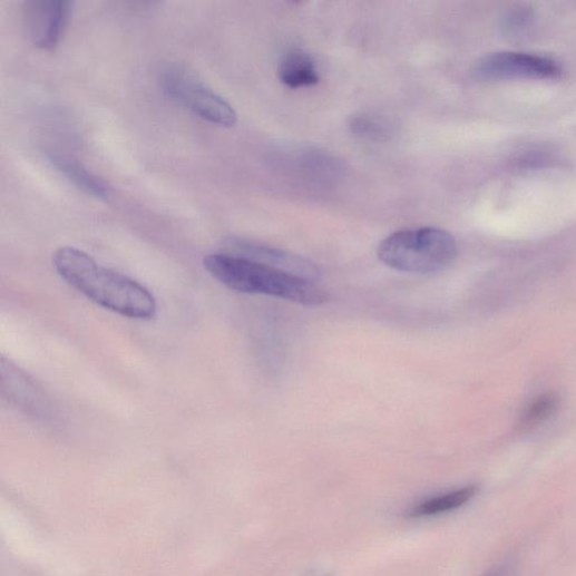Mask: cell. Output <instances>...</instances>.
I'll return each mask as SVG.
<instances>
[{
  "instance_id": "6da1fadb",
  "label": "cell",
  "mask_w": 576,
  "mask_h": 576,
  "mask_svg": "<svg viewBox=\"0 0 576 576\" xmlns=\"http://www.w3.org/2000/svg\"><path fill=\"white\" fill-rule=\"evenodd\" d=\"M53 267L71 287L114 313L137 320H152L157 301L137 281L99 265L87 253L61 247L53 254Z\"/></svg>"
},
{
  "instance_id": "7a4b0ae2",
  "label": "cell",
  "mask_w": 576,
  "mask_h": 576,
  "mask_svg": "<svg viewBox=\"0 0 576 576\" xmlns=\"http://www.w3.org/2000/svg\"><path fill=\"white\" fill-rule=\"evenodd\" d=\"M203 265L217 282L237 292L266 294L307 306L321 305L328 300L326 292L315 283L241 256L212 254L204 258Z\"/></svg>"
},
{
  "instance_id": "3957f363",
  "label": "cell",
  "mask_w": 576,
  "mask_h": 576,
  "mask_svg": "<svg viewBox=\"0 0 576 576\" xmlns=\"http://www.w3.org/2000/svg\"><path fill=\"white\" fill-rule=\"evenodd\" d=\"M379 258L389 267L412 274L436 273L448 267L457 255L455 238L439 227L403 230L384 240Z\"/></svg>"
},
{
  "instance_id": "277c9868",
  "label": "cell",
  "mask_w": 576,
  "mask_h": 576,
  "mask_svg": "<svg viewBox=\"0 0 576 576\" xmlns=\"http://www.w3.org/2000/svg\"><path fill=\"white\" fill-rule=\"evenodd\" d=\"M160 85L168 97L204 121L222 128L236 126L238 115L234 106L188 68L167 65L160 74Z\"/></svg>"
},
{
  "instance_id": "5b68a950",
  "label": "cell",
  "mask_w": 576,
  "mask_h": 576,
  "mask_svg": "<svg viewBox=\"0 0 576 576\" xmlns=\"http://www.w3.org/2000/svg\"><path fill=\"white\" fill-rule=\"evenodd\" d=\"M475 75L482 80H547L562 75V67L551 58L528 52L498 51L478 61Z\"/></svg>"
},
{
  "instance_id": "8992f818",
  "label": "cell",
  "mask_w": 576,
  "mask_h": 576,
  "mask_svg": "<svg viewBox=\"0 0 576 576\" xmlns=\"http://www.w3.org/2000/svg\"><path fill=\"white\" fill-rule=\"evenodd\" d=\"M74 3L67 0H28L23 4L25 29L39 49L52 50L61 41Z\"/></svg>"
},
{
  "instance_id": "52a82bcc",
  "label": "cell",
  "mask_w": 576,
  "mask_h": 576,
  "mask_svg": "<svg viewBox=\"0 0 576 576\" xmlns=\"http://www.w3.org/2000/svg\"><path fill=\"white\" fill-rule=\"evenodd\" d=\"M225 246L227 254L244 257L313 283L321 277V271L314 263L290 252L237 237L226 240Z\"/></svg>"
},
{
  "instance_id": "ba28073f",
  "label": "cell",
  "mask_w": 576,
  "mask_h": 576,
  "mask_svg": "<svg viewBox=\"0 0 576 576\" xmlns=\"http://www.w3.org/2000/svg\"><path fill=\"white\" fill-rule=\"evenodd\" d=\"M479 492L477 486H468L442 495L426 498L406 512L409 519H423L445 515L462 508L469 504Z\"/></svg>"
},
{
  "instance_id": "9c48e42d",
  "label": "cell",
  "mask_w": 576,
  "mask_h": 576,
  "mask_svg": "<svg viewBox=\"0 0 576 576\" xmlns=\"http://www.w3.org/2000/svg\"><path fill=\"white\" fill-rule=\"evenodd\" d=\"M48 159L59 174L80 191L98 199H107L110 197L111 188L107 183L90 173L79 163L56 154L49 155Z\"/></svg>"
},
{
  "instance_id": "30bf717a",
  "label": "cell",
  "mask_w": 576,
  "mask_h": 576,
  "mask_svg": "<svg viewBox=\"0 0 576 576\" xmlns=\"http://www.w3.org/2000/svg\"><path fill=\"white\" fill-rule=\"evenodd\" d=\"M277 75L280 80L290 88L310 87L320 80L315 61L300 49H292L282 57Z\"/></svg>"
},
{
  "instance_id": "8fae6325",
  "label": "cell",
  "mask_w": 576,
  "mask_h": 576,
  "mask_svg": "<svg viewBox=\"0 0 576 576\" xmlns=\"http://www.w3.org/2000/svg\"><path fill=\"white\" fill-rule=\"evenodd\" d=\"M350 129L355 136L371 141H385L392 135L387 123L368 114L357 115L350 121Z\"/></svg>"
},
{
  "instance_id": "7c38bea8",
  "label": "cell",
  "mask_w": 576,
  "mask_h": 576,
  "mask_svg": "<svg viewBox=\"0 0 576 576\" xmlns=\"http://www.w3.org/2000/svg\"><path fill=\"white\" fill-rule=\"evenodd\" d=\"M559 398L555 393H545L535 399L524 411L520 423L525 428L536 427L549 419L557 410Z\"/></svg>"
},
{
  "instance_id": "4fadbf2b",
  "label": "cell",
  "mask_w": 576,
  "mask_h": 576,
  "mask_svg": "<svg viewBox=\"0 0 576 576\" xmlns=\"http://www.w3.org/2000/svg\"><path fill=\"white\" fill-rule=\"evenodd\" d=\"M535 21L534 11L526 6H516L508 10L501 19L504 33L511 38L525 36Z\"/></svg>"
},
{
  "instance_id": "5bb4252c",
  "label": "cell",
  "mask_w": 576,
  "mask_h": 576,
  "mask_svg": "<svg viewBox=\"0 0 576 576\" xmlns=\"http://www.w3.org/2000/svg\"><path fill=\"white\" fill-rule=\"evenodd\" d=\"M484 576H510V568L508 565H501L488 572Z\"/></svg>"
}]
</instances>
